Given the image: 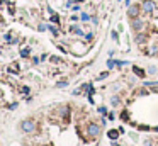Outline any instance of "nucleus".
Segmentation results:
<instances>
[{
  "label": "nucleus",
  "instance_id": "1",
  "mask_svg": "<svg viewBox=\"0 0 158 146\" xmlns=\"http://www.w3.org/2000/svg\"><path fill=\"white\" fill-rule=\"evenodd\" d=\"M141 12H143V10H141L140 4H131L128 7V10H126V15H128L129 19H136V17H140Z\"/></svg>",
  "mask_w": 158,
  "mask_h": 146
},
{
  "label": "nucleus",
  "instance_id": "2",
  "mask_svg": "<svg viewBox=\"0 0 158 146\" xmlns=\"http://www.w3.org/2000/svg\"><path fill=\"white\" fill-rule=\"evenodd\" d=\"M36 128H38V126H36L34 119H24L21 122V129L24 131V133H34Z\"/></svg>",
  "mask_w": 158,
  "mask_h": 146
},
{
  "label": "nucleus",
  "instance_id": "3",
  "mask_svg": "<svg viewBox=\"0 0 158 146\" xmlns=\"http://www.w3.org/2000/svg\"><path fill=\"white\" fill-rule=\"evenodd\" d=\"M141 10L145 14H153V10L156 9V2L155 0H141Z\"/></svg>",
  "mask_w": 158,
  "mask_h": 146
},
{
  "label": "nucleus",
  "instance_id": "4",
  "mask_svg": "<svg viewBox=\"0 0 158 146\" xmlns=\"http://www.w3.org/2000/svg\"><path fill=\"white\" fill-rule=\"evenodd\" d=\"M129 26H131V29L134 31V32H141V31L145 29V21H143L141 17L131 19V22H129Z\"/></svg>",
  "mask_w": 158,
  "mask_h": 146
},
{
  "label": "nucleus",
  "instance_id": "5",
  "mask_svg": "<svg viewBox=\"0 0 158 146\" xmlns=\"http://www.w3.org/2000/svg\"><path fill=\"white\" fill-rule=\"evenodd\" d=\"M87 134H89L90 138H99L100 136V126L95 124V122H90L89 126H87Z\"/></svg>",
  "mask_w": 158,
  "mask_h": 146
},
{
  "label": "nucleus",
  "instance_id": "6",
  "mask_svg": "<svg viewBox=\"0 0 158 146\" xmlns=\"http://www.w3.org/2000/svg\"><path fill=\"white\" fill-rule=\"evenodd\" d=\"M134 41H136V44H145L146 41H148V36L141 31V32H136V36H134Z\"/></svg>",
  "mask_w": 158,
  "mask_h": 146
},
{
  "label": "nucleus",
  "instance_id": "7",
  "mask_svg": "<svg viewBox=\"0 0 158 146\" xmlns=\"http://www.w3.org/2000/svg\"><path fill=\"white\" fill-rule=\"evenodd\" d=\"M133 71H134V75L140 78H145L146 77V71L143 68H140V66H133Z\"/></svg>",
  "mask_w": 158,
  "mask_h": 146
},
{
  "label": "nucleus",
  "instance_id": "8",
  "mask_svg": "<svg viewBox=\"0 0 158 146\" xmlns=\"http://www.w3.org/2000/svg\"><path fill=\"white\" fill-rule=\"evenodd\" d=\"M119 129H111L109 133H107V136H109V139H112V141H116L117 138H119Z\"/></svg>",
  "mask_w": 158,
  "mask_h": 146
},
{
  "label": "nucleus",
  "instance_id": "9",
  "mask_svg": "<svg viewBox=\"0 0 158 146\" xmlns=\"http://www.w3.org/2000/svg\"><path fill=\"white\" fill-rule=\"evenodd\" d=\"M70 32H73V34H77V36H85L83 31H82L78 26H70Z\"/></svg>",
  "mask_w": 158,
  "mask_h": 146
},
{
  "label": "nucleus",
  "instance_id": "10",
  "mask_svg": "<svg viewBox=\"0 0 158 146\" xmlns=\"http://www.w3.org/2000/svg\"><path fill=\"white\" fill-rule=\"evenodd\" d=\"M119 102H121L119 95H112V97H111V105H112V107H117V105H119Z\"/></svg>",
  "mask_w": 158,
  "mask_h": 146
},
{
  "label": "nucleus",
  "instance_id": "11",
  "mask_svg": "<svg viewBox=\"0 0 158 146\" xmlns=\"http://www.w3.org/2000/svg\"><path fill=\"white\" fill-rule=\"evenodd\" d=\"M29 55H31V49H29V48H22V49H21V56H22V58H27Z\"/></svg>",
  "mask_w": 158,
  "mask_h": 146
},
{
  "label": "nucleus",
  "instance_id": "12",
  "mask_svg": "<svg viewBox=\"0 0 158 146\" xmlns=\"http://www.w3.org/2000/svg\"><path fill=\"white\" fill-rule=\"evenodd\" d=\"M80 19H82L83 22H89L90 19H92V15H89V14H85V12H82V14H80Z\"/></svg>",
  "mask_w": 158,
  "mask_h": 146
},
{
  "label": "nucleus",
  "instance_id": "13",
  "mask_svg": "<svg viewBox=\"0 0 158 146\" xmlns=\"http://www.w3.org/2000/svg\"><path fill=\"white\" fill-rule=\"evenodd\" d=\"M121 119H123L124 122H126V121H129V112L128 111H123V112H121Z\"/></svg>",
  "mask_w": 158,
  "mask_h": 146
},
{
  "label": "nucleus",
  "instance_id": "14",
  "mask_svg": "<svg viewBox=\"0 0 158 146\" xmlns=\"http://www.w3.org/2000/svg\"><path fill=\"white\" fill-rule=\"evenodd\" d=\"M51 22H53V24H60V15L51 14Z\"/></svg>",
  "mask_w": 158,
  "mask_h": 146
},
{
  "label": "nucleus",
  "instance_id": "15",
  "mask_svg": "<svg viewBox=\"0 0 158 146\" xmlns=\"http://www.w3.org/2000/svg\"><path fill=\"white\" fill-rule=\"evenodd\" d=\"M48 29H49V32H51L53 36H58V34H60V32H58V29H56L55 26H48Z\"/></svg>",
  "mask_w": 158,
  "mask_h": 146
},
{
  "label": "nucleus",
  "instance_id": "16",
  "mask_svg": "<svg viewBox=\"0 0 158 146\" xmlns=\"http://www.w3.org/2000/svg\"><path fill=\"white\" fill-rule=\"evenodd\" d=\"M114 66H117L116 60H107V68H114Z\"/></svg>",
  "mask_w": 158,
  "mask_h": 146
},
{
  "label": "nucleus",
  "instance_id": "17",
  "mask_svg": "<svg viewBox=\"0 0 158 146\" xmlns=\"http://www.w3.org/2000/svg\"><path fill=\"white\" fill-rule=\"evenodd\" d=\"M107 77H109V71H102V73H100V75L97 77V80H106Z\"/></svg>",
  "mask_w": 158,
  "mask_h": 146
},
{
  "label": "nucleus",
  "instance_id": "18",
  "mask_svg": "<svg viewBox=\"0 0 158 146\" xmlns=\"http://www.w3.org/2000/svg\"><path fill=\"white\" fill-rule=\"evenodd\" d=\"M66 85H68V82H66V80H61V82L56 83V87H60V88H63V87H66Z\"/></svg>",
  "mask_w": 158,
  "mask_h": 146
},
{
  "label": "nucleus",
  "instance_id": "19",
  "mask_svg": "<svg viewBox=\"0 0 158 146\" xmlns=\"http://www.w3.org/2000/svg\"><path fill=\"white\" fill-rule=\"evenodd\" d=\"M156 71H158V68H156V66H150V68H148V73H150V75H155Z\"/></svg>",
  "mask_w": 158,
  "mask_h": 146
},
{
  "label": "nucleus",
  "instance_id": "20",
  "mask_svg": "<svg viewBox=\"0 0 158 146\" xmlns=\"http://www.w3.org/2000/svg\"><path fill=\"white\" fill-rule=\"evenodd\" d=\"M111 36H112V39H114L116 43L119 41V36H117V31H112V32H111Z\"/></svg>",
  "mask_w": 158,
  "mask_h": 146
},
{
  "label": "nucleus",
  "instance_id": "21",
  "mask_svg": "<svg viewBox=\"0 0 158 146\" xmlns=\"http://www.w3.org/2000/svg\"><path fill=\"white\" fill-rule=\"evenodd\" d=\"M49 61H53V63H61V58H58V56H51Z\"/></svg>",
  "mask_w": 158,
  "mask_h": 146
},
{
  "label": "nucleus",
  "instance_id": "22",
  "mask_svg": "<svg viewBox=\"0 0 158 146\" xmlns=\"http://www.w3.org/2000/svg\"><path fill=\"white\" fill-rule=\"evenodd\" d=\"M85 39H87V41H92V39H94V32H87Z\"/></svg>",
  "mask_w": 158,
  "mask_h": 146
},
{
  "label": "nucleus",
  "instance_id": "23",
  "mask_svg": "<svg viewBox=\"0 0 158 146\" xmlns=\"http://www.w3.org/2000/svg\"><path fill=\"white\" fill-rule=\"evenodd\" d=\"M146 94H148L146 88H140V90H138V95H146Z\"/></svg>",
  "mask_w": 158,
  "mask_h": 146
},
{
  "label": "nucleus",
  "instance_id": "24",
  "mask_svg": "<svg viewBox=\"0 0 158 146\" xmlns=\"http://www.w3.org/2000/svg\"><path fill=\"white\" fill-rule=\"evenodd\" d=\"M72 10H73V12H80V10H82V7H80V5H73V7H72Z\"/></svg>",
  "mask_w": 158,
  "mask_h": 146
},
{
  "label": "nucleus",
  "instance_id": "25",
  "mask_svg": "<svg viewBox=\"0 0 158 146\" xmlns=\"http://www.w3.org/2000/svg\"><path fill=\"white\" fill-rule=\"evenodd\" d=\"M138 129H141V131H150V128H148V126H145V124L138 126Z\"/></svg>",
  "mask_w": 158,
  "mask_h": 146
},
{
  "label": "nucleus",
  "instance_id": "26",
  "mask_svg": "<svg viewBox=\"0 0 158 146\" xmlns=\"http://www.w3.org/2000/svg\"><path fill=\"white\" fill-rule=\"evenodd\" d=\"M99 112H100L102 116H106V114H107V109L106 107H99Z\"/></svg>",
  "mask_w": 158,
  "mask_h": 146
},
{
  "label": "nucleus",
  "instance_id": "27",
  "mask_svg": "<svg viewBox=\"0 0 158 146\" xmlns=\"http://www.w3.org/2000/svg\"><path fill=\"white\" fill-rule=\"evenodd\" d=\"M90 21H92V24H95V26L99 24V19L95 17V15H92V19H90Z\"/></svg>",
  "mask_w": 158,
  "mask_h": 146
},
{
  "label": "nucleus",
  "instance_id": "28",
  "mask_svg": "<svg viewBox=\"0 0 158 146\" xmlns=\"http://www.w3.org/2000/svg\"><path fill=\"white\" fill-rule=\"evenodd\" d=\"M46 29H48L46 24H39V31H46Z\"/></svg>",
  "mask_w": 158,
  "mask_h": 146
},
{
  "label": "nucleus",
  "instance_id": "29",
  "mask_svg": "<svg viewBox=\"0 0 158 146\" xmlns=\"http://www.w3.org/2000/svg\"><path fill=\"white\" fill-rule=\"evenodd\" d=\"M4 39H5V41H14V39H12V36H10V34H5V36H4Z\"/></svg>",
  "mask_w": 158,
  "mask_h": 146
},
{
  "label": "nucleus",
  "instance_id": "30",
  "mask_svg": "<svg viewBox=\"0 0 158 146\" xmlns=\"http://www.w3.org/2000/svg\"><path fill=\"white\" fill-rule=\"evenodd\" d=\"M107 117H109V119H111V121H114V119H116V116H114V112H111V114H107Z\"/></svg>",
  "mask_w": 158,
  "mask_h": 146
},
{
  "label": "nucleus",
  "instance_id": "31",
  "mask_svg": "<svg viewBox=\"0 0 158 146\" xmlns=\"http://www.w3.org/2000/svg\"><path fill=\"white\" fill-rule=\"evenodd\" d=\"M22 94H29V87H22Z\"/></svg>",
  "mask_w": 158,
  "mask_h": 146
},
{
  "label": "nucleus",
  "instance_id": "32",
  "mask_svg": "<svg viewBox=\"0 0 158 146\" xmlns=\"http://www.w3.org/2000/svg\"><path fill=\"white\" fill-rule=\"evenodd\" d=\"M72 4H80V0H68V5H72Z\"/></svg>",
  "mask_w": 158,
  "mask_h": 146
},
{
  "label": "nucleus",
  "instance_id": "33",
  "mask_svg": "<svg viewBox=\"0 0 158 146\" xmlns=\"http://www.w3.org/2000/svg\"><path fill=\"white\" fill-rule=\"evenodd\" d=\"M39 61H41V60H39V58H32V63H34V65H38Z\"/></svg>",
  "mask_w": 158,
  "mask_h": 146
},
{
  "label": "nucleus",
  "instance_id": "34",
  "mask_svg": "<svg viewBox=\"0 0 158 146\" xmlns=\"http://www.w3.org/2000/svg\"><path fill=\"white\" fill-rule=\"evenodd\" d=\"M124 4H126V7H129V5H131V0H124Z\"/></svg>",
  "mask_w": 158,
  "mask_h": 146
},
{
  "label": "nucleus",
  "instance_id": "35",
  "mask_svg": "<svg viewBox=\"0 0 158 146\" xmlns=\"http://www.w3.org/2000/svg\"><path fill=\"white\" fill-rule=\"evenodd\" d=\"M153 131H155V133H158V126H156V128H153Z\"/></svg>",
  "mask_w": 158,
  "mask_h": 146
}]
</instances>
